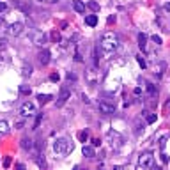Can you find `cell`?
I'll list each match as a JSON object with an SVG mask.
<instances>
[{"label": "cell", "instance_id": "1", "mask_svg": "<svg viewBox=\"0 0 170 170\" xmlns=\"http://www.w3.org/2000/svg\"><path fill=\"white\" fill-rule=\"evenodd\" d=\"M99 46L104 51H115L119 48V36L115 32H104L99 39Z\"/></svg>", "mask_w": 170, "mask_h": 170}, {"label": "cell", "instance_id": "2", "mask_svg": "<svg viewBox=\"0 0 170 170\" xmlns=\"http://www.w3.org/2000/svg\"><path fill=\"white\" fill-rule=\"evenodd\" d=\"M53 151H55V154H61V156L69 154L73 151L71 140H67V138H64V137L57 138V140H55V143H53Z\"/></svg>", "mask_w": 170, "mask_h": 170}, {"label": "cell", "instance_id": "3", "mask_svg": "<svg viewBox=\"0 0 170 170\" xmlns=\"http://www.w3.org/2000/svg\"><path fill=\"white\" fill-rule=\"evenodd\" d=\"M153 161H154V154L151 153V151H145V153H142L140 156H138V170H143L145 167L153 165Z\"/></svg>", "mask_w": 170, "mask_h": 170}, {"label": "cell", "instance_id": "4", "mask_svg": "<svg viewBox=\"0 0 170 170\" xmlns=\"http://www.w3.org/2000/svg\"><path fill=\"white\" fill-rule=\"evenodd\" d=\"M20 115L25 117V119L36 115V104H34L32 101H25V103L22 104V108H20Z\"/></svg>", "mask_w": 170, "mask_h": 170}, {"label": "cell", "instance_id": "5", "mask_svg": "<svg viewBox=\"0 0 170 170\" xmlns=\"http://www.w3.org/2000/svg\"><path fill=\"white\" fill-rule=\"evenodd\" d=\"M98 108L101 114H104V115H112L114 112H115V104H114V101H99L98 103Z\"/></svg>", "mask_w": 170, "mask_h": 170}, {"label": "cell", "instance_id": "6", "mask_svg": "<svg viewBox=\"0 0 170 170\" xmlns=\"http://www.w3.org/2000/svg\"><path fill=\"white\" fill-rule=\"evenodd\" d=\"M69 96H71V89L67 87V85H64V87L61 89V94H59V98H57V108L64 106V104H66V101L69 99Z\"/></svg>", "mask_w": 170, "mask_h": 170}, {"label": "cell", "instance_id": "7", "mask_svg": "<svg viewBox=\"0 0 170 170\" xmlns=\"http://www.w3.org/2000/svg\"><path fill=\"white\" fill-rule=\"evenodd\" d=\"M32 41H34V44H36V46H44V44H46V41H48V36H46V34H43V32H34Z\"/></svg>", "mask_w": 170, "mask_h": 170}, {"label": "cell", "instance_id": "8", "mask_svg": "<svg viewBox=\"0 0 170 170\" xmlns=\"http://www.w3.org/2000/svg\"><path fill=\"white\" fill-rule=\"evenodd\" d=\"M108 142H110L112 147H119V145L122 143V137L119 135V133H115V131H110L108 133Z\"/></svg>", "mask_w": 170, "mask_h": 170}, {"label": "cell", "instance_id": "9", "mask_svg": "<svg viewBox=\"0 0 170 170\" xmlns=\"http://www.w3.org/2000/svg\"><path fill=\"white\" fill-rule=\"evenodd\" d=\"M37 61L41 66H48V62H50V51L48 50H41L37 53Z\"/></svg>", "mask_w": 170, "mask_h": 170}, {"label": "cell", "instance_id": "10", "mask_svg": "<svg viewBox=\"0 0 170 170\" xmlns=\"http://www.w3.org/2000/svg\"><path fill=\"white\" fill-rule=\"evenodd\" d=\"M23 28H25V25H23L22 22H16V23H12V25H9V32H11L12 36H20V34L23 32Z\"/></svg>", "mask_w": 170, "mask_h": 170}, {"label": "cell", "instance_id": "11", "mask_svg": "<svg viewBox=\"0 0 170 170\" xmlns=\"http://www.w3.org/2000/svg\"><path fill=\"white\" fill-rule=\"evenodd\" d=\"M73 9L82 14V12H85V4H83L82 0H75V2H73Z\"/></svg>", "mask_w": 170, "mask_h": 170}, {"label": "cell", "instance_id": "12", "mask_svg": "<svg viewBox=\"0 0 170 170\" xmlns=\"http://www.w3.org/2000/svg\"><path fill=\"white\" fill-rule=\"evenodd\" d=\"M138 46H140L142 51L147 48V36L145 34H138Z\"/></svg>", "mask_w": 170, "mask_h": 170}, {"label": "cell", "instance_id": "13", "mask_svg": "<svg viewBox=\"0 0 170 170\" xmlns=\"http://www.w3.org/2000/svg\"><path fill=\"white\" fill-rule=\"evenodd\" d=\"M85 23H87L89 27H96V25H98V16H96V14H89V16H85Z\"/></svg>", "mask_w": 170, "mask_h": 170}, {"label": "cell", "instance_id": "14", "mask_svg": "<svg viewBox=\"0 0 170 170\" xmlns=\"http://www.w3.org/2000/svg\"><path fill=\"white\" fill-rule=\"evenodd\" d=\"M32 140L30 138H27V137H23L22 138V149H25V151H32Z\"/></svg>", "mask_w": 170, "mask_h": 170}, {"label": "cell", "instance_id": "15", "mask_svg": "<svg viewBox=\"0 0 170 170\" xmlns=\"http://www.w3.org/2000/svg\"><path fill=\"white\" fill-rule=\"evenodd\" d=\"M7 133H9V124L6 121H0V138L6 137Z\"/></svg>", "mask_w": 170, "mask_h": 170}, {"label": "cell", "instance_id": "16", "mask_svg": "<svg viewBox=\"0 0 170 170\" xmlns=\"http://www.w3.org/2000/svg\"><path fill=\"white\" fill-rule=\"evenodd\" d=\"M82 153H83V156H87V158H90V159H92L94 156H96L94 149H92V147H89V145H85V147L82 149Z\"/></svg>", "mask_w": 170, "mask_h": 170}, {"label": "cell", "instance_id": "17", "mask_svg": "<svg viewBox=\"0 0 170 170\" xmlns=\"http://www.w3.org/2000/svg\"><path fill=\"white\" fill-rule=\"evenodd\" d=\"M154 71H156L154 75H156L158 78H161V76H163V73H165V62H159V64H158V67H156Z\"/></svg>", "mask_w": 170, "mask_h": 170}, {"label": "cell", "instance_id": "18", "mask_svg": "<svg viewBox=\"0 0 170 170\" xmlns=\"http://www.w3.org/2000/svg\"><path fill=\"white\" fill-rule=\"evenodd\" d=\"M23 76H30L32 75V66L30 64H23V73H22Z\"/></svg>", "mask_w": 170, "mask_h": 170}, {"label": "cell", "instance_id": "19", "mask_svg": "<svg viewBox=\"0 0 170 170\" xmlns=\"http://www.w3.org/2000/svg\"><path fill=\"white\" fill-rule=\"evenodd\" d=\"M50 99H51L50 94H37V101H41V103H48Z\"/></svg>", "mask_w": 170, "mask_h": 170}, {"label": "cell", "instance_id": "20", "mask_svg": "<svg viewBox=\"0 0 170 170\" xmlns=\"http://www.w3.org/2000/svg\"><path fill=\"white\" fill-rule=\"evenodd\" d=\"M147 92H149V96H153V98H154V96L158 94V89L154 87L153 83H147Z\"/></svg>", "mask_w": 170, "mask_h": 170}, {"label": "cell", "instance_id": "21", "mask_svg": "<svg viewBox=\"0 0 170 170\" xmlns=\"http://www.w3.org/2000/svg\"><path fill=\"white\" fill-rule=\"evenodd\" d=\"M87 7L90 9V11H98V9H99V4L96 2V0H90V2H87Z\"/></svg>", "mask_w": 170, "mask_h": 170}, {"label": "cell", "instance_id": "22", "mask_svg": "<svg viewBox=\"0 0 170 170\" xmlns=\"http://www.w3.org/2000/svg\"><path fill=\"white\" fill-rule=\"evenodd\" d=\"M143 115H147L145 117L147 124H154V122H156V114H143Z\"/></svg>", "mask_w": 170, "mask_h": 170}, {"label": "cell", "instance_id": "23", "mask_svg": "<svg viewBox=\"0 0 170 170\" xmlns=\"http://www.w3.org/2000/svg\"><path fill=\"white\" fill-rule=\"evenodd\" d=\"M89 82L92 83H96V71H94V69H90V71H89Z\"/></svg>", "mask_w": 170, "mask_h": 170}, {"label": "cell", "instance_id": "24", "mask_svg": "<svg viewBox=\"0 0 170 170\" xmlns=\"http://www.w3.org/2000/svg\"><path fill=\"white\" fill-rule=\"evenodd\" d=\"M16 7H18V9H22L23 12H28V7L25 6L23 2H20V0H16Z\"/></svg>", "mask_w": 170, "mask_h": 170}, {"label": "cell", "instance_id": "25", "mask_svg": "<svg viewBox=\"0 0 170 170\" xmlns=\"http://www.w3.org/2000/svg\"><path fill=\"white\" fill-rule=\"evenodd\" d=\"M98 62H99V48L96 46V48H94V64L98 66Z\"/></svg>", "mask_w": 170, "mask_h": 170}, {"label": "cell", "instance_id": "26", "mask_svg": "<svg viewBox=\"0 0 170 170\" xmlns=\"http://www.w3.org/2000/svg\"><path fill=\"white\" fill-rule=\"evenodd\" d=\"M137 61H138V64L142 66V69H145V67H147V64H145V61H143V57H142V55H138V57H137Z\"/></svg>", "mask_w": 170, "mask_h": 170}, {"label": "cell", "instance_id": "27", "mask_svg": "<svg viewBox=\"0 0 170 170\" xmlns=\"http://www.w3.org/2000/svg\"><path fill=\"white\" fill-rule=\"evenodd\" d=\"M2 165H4V168H9V167H11V158H9V156H6V158H4V161H2Z\"/></svg>", "mask_w": 170, "mask_h": 170}, {"label": "cell", "instance_id": "28", "mask_svg": "<svg viewBox=\"0 0 170 170\" xmlns=\"http://www.w3.org/2000/svg\"><path fill=\"white\" fill-rule=\"evenodd\" d=\"M6 48H7V39L0 37V50H6Z\"/></svg>", "mask_w": 170, "mask_h": 170}, {"label": "cell", "instance_id": "29", "mask_svg": "<svg viewBox=\"0 0 170 170\" xmlns=\"http://www.w3.org/2000/svg\"><path fill=\"white\" fill-rule=\"evenodd\" d=\"M151 39H153L154 43L158 44V46H159V44H161V43H163V41H161V37H159V36H156V34H154V36H153V37H151Z\"/></svg>", "mask_w": 170, "mask_h": 170}, {"label": "cell", "instance_id": "30", "mask_svg": "<svg viewBox=\"0 0 170 170\" xmlns=\"http://www.w3.org/2000/svg\"><path fill=\"white\" fill-rule=\"evenodd\" d=\"M87 138H89V133L87 131H82V133H80V140H82V142H85Z\"/></svg>", "mask_w": 170, "mask_h": 170}, {"label": "cell", "instance_id": "31", "mask_svg": "<svg viewBox=\"0 0 170 170\" xmlns=\"http://www.w3.org/2000/svg\"><path fill=\"white\" fill-rule=\"evenodd\" d=\"M20 92H22V94H30V87H25V85H22Z\"/></svg>", "mask_w": 170, "mask_h": 170}, {"label": "cell", "instance_id": "32", "mask_svg": "<svg viewBox=\"0 0 170 170\" xmlns=\"http://www.w3.org/2000/svg\"><path fill=\"white\" fill-rule=\"evenodd\" d=\"M51 39H53V41H61V34H59L57 30H55V32L51 34Z\"/></svg>", "mask_w": 170, "mask_h": 170}, {"label": "cell", "instance_id": "33", "mask_svg": "<svg viewBox=\"0 0 170 170\" xmlns=\"http://www.w3.org/2000/svg\"><path fill=\"white\" fill-rule=\"evenodd\" d=\"M50 80H51V82H59V80H61V76H59L57 73H53V75L50 76Z\"/></svg>", "mask_w": 170, "mask_h": 170}, {"label": "cell", "instance_id": "34", "mask_svg": "<svg viewBox=\"0 0 170 170\" xmlns=\"http://www.w3.org/2000/svg\"><path fill=\"white\" fill-rule=\"evenodd\" d=\"M41 119H43V114H39V115H37V119H36V124H34V128H37V126H39Z\"/></svg>", "mask_w": 170, "mask_h": 170}, {"label": "cell", "instance_id": "35", "mask_svg": "<svg viewBox=\"0 0 170 170\" xmlns=\"http://www.w3.org/2000/svg\"><path fill=\"white\" fill-rule=\"evenodd\" d=\"M6 9H7V4L6 2H0V12H4Z\"/></svg>", "mask_w": 170, "mask_h": 170}, {"label": "cell", "instance_id": "36", "mask_svg": "<svg viewBox=\"0 0 170 170\" xmlns=\"http://www.w3.org/2000/svg\"><path fill=\"white\" fill-rule=\"evenodd\" d=\"M66 78H67V80H76V75H73V73H67Z\"/></svg>", "mask_w": 170, "mask_h": 170}, {"label": "cell", "instance_id": "37", "mask_svg": "<svg viewBox=\"0 0 170 170\" xmlns=\"http://www.w3.org/2000/svg\"><path fill=\"white\" fill-rule=\"evenodd\" d=\"M161 159H163V163H167V161H168V158H167V154H161Z\"/></svg>", "mask_w": 170, "mask_h": 170}, {"label": "cell", "instance_id": "38", "mask_svg": "<svg viewBox=\"0 0 170 170\" xmlns=\"http://www.w3.org/2000/svg\"><path fill=\"white\" fill-rule=\"evenodd\" d=\"M16 170H25V167H23V165L20 163V165H16Z\"/></svg>", "mask_w": 170, "mask_h": 170}, {"label": "cell", "instance_id": "39", "mask_svg": "<svg viewBox=\"0 0 170 170\" xmlns=\"http://www.w3.org/2000/svg\"><path fill=\"white\" fill-rule=\"evenodd\" d=\"M165 11H170V2H167V4H165Z\"/></svg>", "mask_w": 170, "mask_h": 170}, {"label": "cell", "instance_id": "40", "mask_svg": "<svg viewBox=\"0 0 170 170\" xmlns=\"http://www.w3.org/2000/svg\"><path fill=\"white\" fill-rule=\"evenodd\" d=\"M153 170H161V167H153Z\"/></svg>", "mask_w": 170, "mask_h": 170}, {"label": "cell", "instance_id": "41", "mask_svg": "<svg viewBox=\"0 0 170 170\" xmlns=\"http://www.w3.org/2000/svg\"><path fill=\"white\" fill-rule=\"evenodd\" d=\"M39 2H44V0H39Z\"/></svg>", "mask_w": 170, "mask_h": 170}]
</instances>
